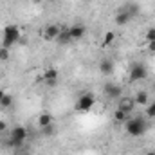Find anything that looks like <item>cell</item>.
<instances>
[{
	"instance_id": "484cf974",
	"label": "cell",
	"mask_w": 155,
	"mask_h": 155,
	"mask_svg": "<svg viewBox=\"0 0 155 155\" xmlns=\"http://www.w3.org/2000/svg\"><path fill=\"white\" fill-rule=\"evenodd\" d=\"M153 90H155V83H153Z\"/></svg>"
},
{
	"instance_id": "5bb4252c",
	"label": "cell",
	"mask_w": 155,
	"mask_h": 155,
	"mask_svg": "<svg viewBox=\"0 0 155 155\" xmlns=\"http://www.w3.org/2000/svg\"><path fill=\"white\" fill-rule=\"evenodd\" d=\"M51 124H52V114L43 112V114L38 116V126L40 128H47V126H51Z\"/></svg>"
},
{
	"instance_id": "52a82bcc",
	"label": "cell",
	"mask_w": 155,
	"mask_h": 155,
	"mask_svg": "<svg viewBox=\"0 0 155 155\" xmlns=\"http://www.w3.org/2000/svg\"><path fill=\"white\" fill-rule=\"evenodd\" d=\"M67 31H69L71 41H72V40H81L85 35H87V27H85L83 24H74V25L67 27Z\"/></svg>"
},
{
	"instance_id": "4fadbf2b",
	"label": "cell",
	"mask_w": 155,
	"mask_h": 155,
	"mask_svg": "<svg viewBox=\"0 0 155 155\" xmlns=\"http://www.w3.org/2000/svg\"><path fill=\"white\" fill-rule=\"evenodd\" d=\"M134 101H135V105H137V107H146V105L150 103L148 92H144V90H139V92H135V96H134Z\"/></svg>"
},
{
	"instance_id": "7402d4cb",
	"label": "cell",
	"mask_w": 155,
	"mask_h": 155,
	"mask_svg": "<svg viewBox=\"0 0 155 155\" xmlns=\"http://www.w3.org/2000/svg\"><path fill=\"white\" fill-rule=\"evenodd\" d=\"M5 126H7V124H5V121H0V132H4V130H5Z\"/></svg>"
},
{
	"instance_id": "e0dca14e",
	"label": "cell",
	"mask_w": 155,
	"mask_h": 155,
	"mask_svg": "<svg viewBox=\"0 0 155 155\" xmlns=\"http://www.w3.org/2000/svg\"><path fill=\"white\" fill-rule=\"evenodd\" d=\"M0 107H5V108H9V107H13V97L5 92V96L2 97V101H0Z\"/></svg>"
},
{
	"instance_id": "6da1fadb",
	"label": "cell",
	"mask_w": 155,
	"mask_h": 155,
	"mask_svg": "<svg viewBox=\"0 0 155 155\" xmlns=\"http://www.w3.org/2000/svg\"><path fill=\"white\" fill-rule=\"evenodd\" d=\"M148 128V123L143 117H128L124 121V130L130 137H141Z\"/></svg>"
},
{
	"instance_id": "d6986e66",
	"label": "cell",
	"mask_w": 155,
	"mask_h": 155,
	"mask_svg": "<svg viewBox=\"0 0 155 155\" xmlns=\"http://www.w3.org/2000/svg\"><path fill=\"white\" fill-rule=\"evenodd\" d=\"M9 60V49L0 47V61H7Z\"/></svg>"
},
{
	"instance_id": "8992f818",
	"label": "cell",
	"mask_w": 155,
	"mask_h": 155,
	"mask_svg": "<svg viewBox=\"0 0 155 155\" xmlns=\"http://www.w3.org/2000/svg\"><path fill=\"white\" fill-rule=\"evenodd\" d=\"M137 105H135V101H134V97L132 96H121L119 97V103H117V108L119 110H123L124 114H132L134 112V108H135Z\"/></svg>"
},
{
	"instance_id": "d4e9b609",
	"label": "cell",
	"mask_w": 155,
	"mask_h": 155,
	"mask_svg": "<svg viewBox=\"0 0 155 155\" xmlns=\"http://www.w3.org/2000/svg\"><path fill=\"white\" fill-rule=\"evenodd\" d=\"M146 155H155V152H148V153H146Z\"/></svg>"
},
{
	"instance_id": "9a60e30c",
	"label": "cell",
	"mask_w": 155,
	"mask_h": 155,
	"mask_svg": "<svg viewBox=\"0 0 155 155\" xmlns=\"http://www.w3.org/2000/svg\"><path fill=\"white\" fill-rule=\"evenodd\" d=\"M128 119V114H124L123 110H119V108H116V112H114V121L116 123H123L124 124V121Z\"/></svg>"
},
{
	"instance_id": "30bf717a",
	"label": "cell",
	"mask_w": 155,
	"mask_h": 155,
	"mask_svg": "<svg viewBox=\"0 0 155 155\" xmlns=\"http://www.w3.org/2000/svg\"><path fill=\"white\" fill-rule=\"evenodd\" d=\"M60 33H61V27H60V25L51 24V25H47V27L43 29V38L49 40V41H51V40H58Z\"/></svg>"
},
{
	"instance_id": "9c48e42d",
	"label": "cell",
	"mask_w": 155,
	"mask_h": 155,
	"mask_svg": "<svg viewBox=\"0 0 155 155\" xmlns=\"http://www.w3.org/2000/svg\"><path fill=\"white\" fill-rule=\"evenodd\" d=\"M43 81L49 85V87H54L56 83H58V78H60V74H58V71L54 69V67H49L45 72H43Z\"/></svg>"
},
{
	"instance_id": "8fae6325",
	"label": "cell",
	"mask_w": 155,
	"mask_h": 155,
	"mask_svg": "<svg viewBox=\"0 0 155 155\" xmlns=\"http://www.w3.org/2000/svg\"><path fill=\"white\" fill-rule=\"evenodd\" d=\"M99 71H101L103 76H112L114 74V61L108 60V58H103L99 61Z\"/></svg>"
},
{
	"instance_id": "2e32d148",
	"label": "cell",
	"mask_w": 155,
	"mask_h": 155,
	"mask_svg": "<svg viewBox=\"0 0 155 155\" xmlns=\"http://www.w3.org/2000/svg\"><path fill=\"white\" fill-rule=\"evenodd\" d=\"M114 40H116V33H114V31H108V33L105 35V38H103V45L108 47V45L114 43Z\"/></svg>"
},
{
	"instance_id": "7c38bea8",
	"label": "cell",
	"mask_w": 155,
	"mask_h": 155,
	"mask_svg": "<svg viewBox=\"0 0 155 155\" xmlns=\"http://www.w3.org/2000/svg\"><path fill=\"white\" fill-rule=\"evenodd\" d=\"M130 20H132V15H130L128 7H123V9L116 15V24L117 25H126Z\"/></svg>"
},
{
	"instance_id": "44dd1931",
	"label": "cell",
	"mask_w": 155,
	"mask_h": 155,
	"mask_svg": "<svg viewBox=\"0 0 155 155\" xmlns=\"http://www.w3.org/2000/svg\"><path fill=\"white\" fill-rule=\"evenodd\" d=\"M148 51L152 54H155V41H148Z\"/></svg>"
},
{
	"instance_id": "5b68a950",
	"label": "cell",
	"mask_w": 155,
	"mask_h": 155,
	"mask_svg": "<svg viewBox=\"0 0 155 155\" xmlns=\"http://www.w3.org/2000/svg\"><path fill=\"white\" fill-rule=\"evenodd\" d=\"M146 76H148V71H146V67H144L143 63H134L132 69H130V74H128V78H130L132 83H135V81H143Z\"/></svg>"
},
{
	"instance_id": "277c9868",
	"label": "cell",
	"mask_w": 155,
	"mask_h": 155,
	"mask_svg": "<svg viewBox=\"0 0 155 155\" xmlns=\"http://www.w3.org/2000/svg\"><path fill=\"white\" fill-rule=\"evenodd\" d=\"M27 135H29L27 128L18 124V126H15V128L9 132V144H13V146H20V144H24V141L27 139Z\"/></svg>"
},
{
	"instance_id": "ac0fdd59",
	"label": "cell",
	"mask_w": 155,
	"mask_h": 155,
	"mask_svg": "<svg viewBox=\"0 0 155 155\" xmlns=\"http://www.w3.org/2000/svg\"><path fill=\"white\" fill-rule=\"evenodd\" d=\"M146 116L148 117H155V101L146 105Z\"/></svg>"
},
{
	"instance_id": "ffe728a7",
	"label": "cell",
	"mask_w": 155,
	"mask_h": 155,
	"mask_svg": "<svg viewBox=\"0 0 155 155\" xmlns=\"http://www.w3.org/2000/svg\"><path fill=\"white\" fill-rule=\"evenodd\" d=\"M144 38H146V41H155V27H150V29L146 31Z\"/></svg>"
},
{
	"instance_id": "3957f363",
	"label": "cell",
	"mask_w": 155,
	"mask_h": 155,
	"mask_svg": "<svg viewBox=\"0 0 155 155\" xmlns=\"http://www.w3.org/2000/svg\"><path fill=\"white\" fill-rule=\"evenodd\" d=\"M96 105V96L90 92H83L76 101V110L78 112H90Z\"/></svg>"
},
{
	"instance_id": "cb8c5ba5",
	"label": "cell",
	"mask_w": 155,
	"mask_h": 155,
	"mask_svg": "<svg viewBox=\"0 0 155 155\" xmlns=\"http://www.w3.org/2000/svg\"><path fill=\"white\" fill-rule=\"evenodd\" d=\"M33 4H36V5H38V4H41V0H33Z\"/></svg>"
},
{
	"instance_id": "603a6c76",
	"label": "cell",
	"mask_w": 155,
	"mask_h": 155,
	"mask_svg": "<svg viewBox=\"0 0 155 155\" xmlns=\"http://www.w3.org/2000/svg\"><path fill=\"white\" fill-rule=\"evenodd\" d=\"M4 96H5V90H4V88L0 87V101H2V97H4Z\"/></svg>"
},
{
	"instance_id": "ba28073f",
	"label": "cell",
	"mask_w": 155,
	"mask_h": 155,
	"mask_svg": "<svg viewBox=\"0 0 155 155\" xmlns=\"http://www.w3.org/2000/svg\"><path fill=\"white\" fill-rule=\"evenodd\" d=\"M103 90H105V94H107L108 97H112V99H119V97H121V92H123L121 85H117V83H107V85L103 87Z\"/></svg>"
},
{
	"instance_id": "7a4b0ae2",
	"label": "cell",
	"mask_w": 155,
	"mask_h": 155,
	"mask_svg": "<svg viewBox=\"0 0 155 155\" xmlns=\"http://www.w3.org/2000/svg\"><path fill=\"white\" fill-rule=\"evenodd\" d=\"M20 36H22V31H20L18 25H15V24L5 25L4 31H2V43H4L2 47L11 49L13 45H16V43L20 41Z\"/></svg>"
}]
</instances>
